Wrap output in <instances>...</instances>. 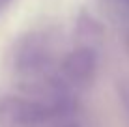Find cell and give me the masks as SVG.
Here are the masks:
<instances>
[{"label": "cell", "mask_w": 129, "mask_h": 127, "mask_svg": "<svg viewBox=\"0 0 129 127\" xmlns=\"http://www.w3.org/2000/svg\"><path fill=\"white\" fill-rule=\"evenodd\" d=\"M77 101L49 94H10L0 97V123L6 127H43L69 120Z\"/></svg>", "instance_id": "1"}, {"label": "cell", "mask_w": 129, "mask_h": 127, "mask_svg": "<svg viewBox=\"0 0 129 127\" xmlns=\"http://www.w3.org/2000/svg\"><path fill=\"white\" fill-rule=\"evenodd\" d=\"M13 71L30 86L26 92L36 94H49L51 92V80L54 75V47L45 32H30L26 34L19 43H15L11 56ZM56 97V95H54Z\"/></svg>", "instance_id": "2"}, {"label": "cell", "mask_w": 129, "mask_h": 127, "mask_svg": "<svg viewBox=\"0 0 129 127\" xmlns=\"http://www.w3.org/2000/svg\"><path fill=\"white\" fill-rule=\"evenodd\" d=\"M97 73V52L92 47H77L60 60L51 80V92L56 97L77 101V94L94 82Z\"/></svg>", "instance_id": "3"}, {"label": "cell", "mask_w": 129, "mask_h": 127, "mask_svg": "<svg viewBox=\"0 0 129 127\" xmlns=\"http://www.w3.org/2000/svg\"><path fill=\"white\" fill-rule=\"evenodd\" d=\"M43 127H79L77 123H73L71 120H62V121H54V123H49Z\"/></svg>", "instance_id": "4"}, {"label": "cell", "mask_w": 129, "mask_h": 127, "mask_svg": "<svg viewBox=\"0 0 129 127\" xmlns=\"http://www.w3.org/2000/svg\"><path fill=\"white\" fill-rule=\"evenodd\" d=\"M11 2H13V0H0V13H2L4 10H6V8L10 6Z\"/></svg>", "instance_id": "5"}, {"label": "cell", "mask_w": 129, "mask_h": 127, "mask_svg": "<svg viewBox=\"0 0 129 127\" xmlns=\"http://www.w3.org/2000/svg\"><path fill=\"white\" fill-rule=\"evenodd\" d=\"M120 4L123 6V10H125L127 13H129V0H120Z\"/></svg>", "instance_id": "6"}]
</instances>
